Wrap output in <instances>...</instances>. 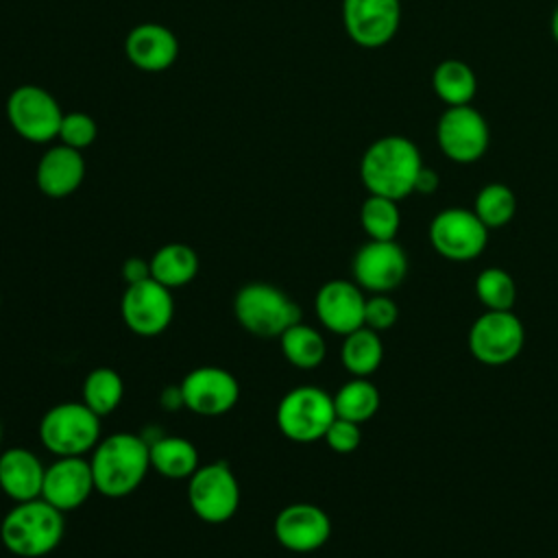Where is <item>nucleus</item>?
<instances>
[{
	"label": "nucleus",
	"mask_w": 558,
	"mask_h": 558,
	"mask_svg": "<svg viewBox=\"0 0 558 558\" xmlns=\"http://www.w3.org/2000/svg\"><path fill=\"white\" fill-rule=\"evenodd\" d=\"M418 146L405 135H384L368 144L360 159V179L368 194L401 201L414 194L423 168Z\"/></svg>",
	"instance_id": "f257e3e1"
},
{
	"label": "nucleus",
	"mask_w": 558,
	"mask_h": 558,
	"mask_svg": "<svg viewBox=\"0 0 558 558\" xmlns=\"http://www.w3.org/2000/svg\"><path fill=\"white\" fill-rule=\"evenodd\" d=\"M89 466L96 493L113 499L126 497L144 482L150 469L148 440L131 432L111 434L98 440Z\"/></svg>",
	"instance_id": "f03ea898"
},
{
	"label": "nucleus",
	"mask_w": 558,
	"mask_h": 558,
	"mask_svg": "<svg viewBox=\"0 0 558 558\" xmlns=\"http://www.w3.org/2000/svg\"><path fill=\"white\" fill-rule=\"evenodd\" d=\"M63 532V512L41 497L15 501L0 523V541L4 549L20 558H41L54 551Z\"/></svg>",
	"instance_id": "7ed1b4c3"
},
{
	"label": "nucleus",
	"mask_w": 558,
	"mask_h": 558,
	"mask_svg": "<svg viewBox=\"0 0 558 558\" xmlns=\"http://www.w3.org/2000/svg\"><path fill=\"white\" fill-rule=\"evenodd\" d=\"M235 320L257 338H279L301 323L299 305L279 288L262 281L246 283L233 299Z\"/></svg>",
	"instance_id": "20e7f679"
},
{
	"label": "nucleus",
	"mask_w": 558,
	"mask_h": 558,
	"mask_svg": "<svg viewBox=\"0 0 558 558\" xmlns=\"http://www.w3.org/2000/svg\"><path fill=\"white\" fill-rule=\"evenodd\" d=\"M39 440L57 458L83 456L100 440V416L83 401L57 403L39 421Z\"/></svg>",
	"instance_id": "39448f33"
},
{
	"label": "nucleus",
	"mask_w": 558,
	"mask_h": 558,
	"mask_svg": "<svg viewBox=\"0 0 558 558\" xmlns=\"http://www.w3.org/2000/svg\"><path fill=\"white\" fill-rule=\"evenodd\" d=\"M333 418V397L318 386H296L277 405V427L294 442L320 440Z\"/></svg>",
	"instance_id": "423d86ee"
},
{
	"label": "nucleus",
	"mask_w": 558,
	"mask_h": 558,
	"mask_svg": "<svg viewBox=\"0 0 558 558\" xmlns=\"http://www.w3.org/2000/svg\"><path fill=\"white\" fill-rule=\"evenodd\" d=\"M187 501L205 523L233 519L240 506V484L231 466L225 460L201 464L187 480Z\"/></svg>",
	"instance_id": "0eeeda50"
},
{
	"label": "nucleus",
	"mask_w": 558,
	"mask_h": 558,
	"mask_svg": "<svg viewBox=\"0 0 558 558\" xmlns=\"http://www.w3.org/2000/svg\"><path fill=\"white\" fill-rule=\"evenodd\" d=\"M488 227L466 207L440 209L427 229L434 251L451 262H471L480 257L488 244Z\"/></svg>",
	"instance_id": "6e6552de"
},
{
	"label": "nucleus",
	"mask_w": 558,
	"mask_h": 558,
	"mask_svg": "<svg viewBox=\"0 0 558 558\" xmlns=\"http://www.w3.org/2000/svg\"><path fill=\"white\" fill-rule=\"evenodd\" d=\"M436 142L449 161L473 163L486 155L490 129L473 105L447 107L436 122Z\"/></svg>",
	"instance_id": "1a4fd4ad"
},
{
	"label": "nucleus",
	"mask_w": 558,
	"mask_h": 558,
	"mask_svg": "<svg viewBox=\"0 0 558 558\" xmlns=\"http://www.w3.org/2000/svg\"><path fill=\"white\" fill-rule=\"evenodd\" d=\"M525 344V329L512 310H486L469 329V349L486 366L512 362Z\"/></svg>",
	"instance_id": "9d476101"
},
{
	"label": "nucleus",
	"mask_w": 558,
	"mask_h": 558,
	"mask_svg": "<svg viewBox=\"0 0 558 558\" xmlns=\"http://www.w3.org/2000/svg\"><path fill=\"white\" fill-rule=\"evenodd\" d=\"M7 118L22 140L46 144L57 137L63 111L48 89L39 85H20L7 98Z\"/></svg>",
	"instance_id": "9b49d317"
},
{
	"label": "nucleus",
	"mask_w": 558,
	"mask_h": 558,
	"mask_svg": "<svg viewBox=\"0 0 558 558\" xmlns=\"http://www.w3.org/2000/svg\"><path fill=\"white\" fill-rule=\"evenodd\" d=\"M120 314L124 325L137 336H157L168 329L174 316V299L170 288L161 286L153 277L126 286Z\"/></svg>",
	"instance_id": "f8f14e48"
},
{
	"label": "nucleus",
	"mask_w": 558,
	"mask_h": 558,
	"mask_svg": "<svg viewBox=\"0 0 558 558\" xmlns=\"http://www.w3.org/2000/svg\"><path fill=\"white\" fill-rule=\"evenodd\" d=\"M355 283L371 294H388L408 275L405 251L395 240H368L351 264Z\"/></svg>",
	"instance_id": "ddd939ff"
},
{
	"label": "nucleus",
	"mask_w": 558,
	"mask_h": 558,
	"mask_svg": "<svg viewBox=\"0 0 558 558\" xmlns=\"http://www.w3.org/2000/svg\"><path fill=\"white\" fill-rule=\"evenodd\" d=\"M342 24L353 44L381 48L401 26V0H342Z\"/></svg>",
	"instance_id": "4468645a"
},
{
	"label": "nucleus",
	"mask_w": 558,
	"mask_h": 558,
	"mask_svg": "<svg viewBox=\"0 0 558 558\" xmlns=\"http://www.w3.org/2000/svg\"><path fill=\"white\" fill-rule=\"evenodd\" d=\"M183 405L201 416H220L240 399L235 375L220 366H196L179 384Z\"/></svg>",
	"instance_id": "2eb2a0df"
},
{
	"label": "nucleus",
	"mask_w": 558,
	"mask_h": 558,
	"mask_svg": "<svg viewBox=\"0 0 558 558\" xmlns=\"http://www.w3.org/2000/svg\"><path fill=\"white\" fill-rule=\"evenodd\" d=\"M275 538L281 547L294 554H310L320 549L331 536L329 514L305 501L290 504L275 517Z\"/></svg>",
	"instance_id": "dca6fc26"
},
{
	"label": "nucleus",
	"mask_w": 558,
	"mask_h": 558,
	"mask_svg": "<svg viewBox=\"0 0 558 558\" xmlns=\"http://www.w3.org/2000/svg\"><path fill=\"white\" fill-rule=\"evenodd\" d=\"M364 290L355 281L331 279L314 296V310L325 329L347 336L364 327Z\"/></svg>",
	"instance_id": "f3484780"
},
{
	"label": "nucleus",
	"mask_w": 558,
	"mask_h": 558,
	"mask_svg": "<svg viewBox=\"0 0 558 558\" xmlns=\"http://www.w3.org/2000/svg\"><path fill=\"white\" fill-rule=\"evenodd\" d=\"M94 490L92 466L89 460H83V456L57 458L50 466H46L41 499L57 510L68 512L83 506Z\"/></svg>",
	"instance_id": "a211bd4d"
},
{
	"label": "nucleus",
	"mask_w": 558,
	"mask_h": 558,
	"mask_svg": "<svg viewBox=\"0 0 558 558\" xmlns=\"http://www.w3.org/2000/svg\"><path fill=\"white\" fill-rule=\"evenodd\" d=\"M124 54L142 72H163L179 57V39L168 26L144 22L129 31Z\"/></svg>",
	"instance_id": "6ab92c4d"
},
{
	"label": "nucleus",
	"mask_w": 558,
	"mask_h": 558,
	"mask_svg": "<svg viewBox=\"0 0 558 558\" xmlns=\"http://www.w3.org/2000/svg\"><path fill=\"white\" fill-rule=\"evenodd\" d=\"M85 179V159L81 150L65 144L48 148L35 168V183L41 194L50 198H65L74 194Z\"/></svg>",
	"instance_id": "aec40b11"
},
{
	"label": "nucleus",
	"mask_w": 558,
	"mask_h": 558,
	"mask_svg": "<svg viewBox=\"0 0 558 558\" xmlns=\"http://www.w3.org/2000/svg\"><path fill=\"white\" fill-rule=\"evenodd\" d=\"M46 466L24 447H9L0 453V488L13 501L41 497Z\"/></svg>",
	"instance_id": "412c9836"
},
{
	"label": "nucleus",
	"mask_w": 558,
	"mask_h": 558,
	"mask_svg": "<svg viewBox=\"0 0 558 558\" xmlns=\"http://www.w3.org/2000/svg\"><path fill=\"white\" fill-rule=\"evenodd\" d=\"M150 469L168 480H190L201 466L196 447L183 436H159L148 440Z\"/></svg>",
	"instance_id": "4be33fe9"
},
{
	"label": "nucleus",
	"mask_w": 558,
	"mask_h": 558,
	"mask_svg": "<svg viewBox=\"0 0 558 558\" xmlns=\"http://www.w3.org/2000/svg\"><path fill=\"white\" fill-rule=\"evenodd\" d=\"M148 264H150V277L170 290L187 286L198 272L196 251L181 242H170L159 246L148 259Z\"/></svg>",
	"instance_id": "5701e85b"
},
{
	"label": "nucleus",
	"mask_w": 558,
	"mask_h": 558,
	"mask_svg": "<svg viewBox=\"0 0 558 558\" xmlns=\"http://www.w3.org/2000/svg\"><path fill=\"white\" fill-rule=\"evenodd\" d=\"M432 89L447 107L471 105L477 94V76L469 63L445 59L432 72Z\"/></svg>",
	"instance_id": "b1692460"
},
{
	"label": "nucleus",
	"mask_w": 558,
	"mask_h": 558,
	"mask_svg": "<svg viewBox=\"0 0 558 558\" xmlns=\"http://www.w3.org/2000/svg\"><path fill=\"white\" fill-rule=\"evenodd\" d=\"M340 360L353 377H368L371 373H375L384 360V344L379 340V331L364 325L347 333L340 347Z\"/></svg>",
	"instance_id": "393cba45"
},
{
	"label": "nucleus",
	"mask_w": 558,
	"mask_h": 558,
	"mask_svg": "<svg viewBox=\"0 0 558 558\" xmlns=\"http://www.w3.org/2000/svg\"><path fill=\"white\" fill-rule=\"evenodd\" d=\"M279 349L292 366L303 368V371L320 366L327 355L325 338L320 336L318 329H314L305 323H296V325L288 327L279 336Z\"/></svg>",
	"instance_id": "a878e982"
},
{
	"label": "nucleus",
	"mask_w": 558,
	"mask_h": 558,
	"mask_svg": "<svg viewBox=\"0 0 558 558\" xmlns=\"http://www.w3.org/2000/svg\"><path fill=\"white\" fill-rule=\"evenodd\" d=\"M379 401L381 399H379L377 386L366 377L349 379L333 395L336 416L360 423V425L375 416V412L379 410Z\"/></svg>",
	"instance_id": "bb28decb"
},
{
	"label": "nucleus",
	"mask_w": 558,
	"mask_h": 558,
	"mask_svg": "<svg viewBox=\"0 0 558 558\" xmlns=\"http://www.w3.org/2000/svg\"><path fill=\"white\" fill-rule=\"evenodd\" d=\"M124 397V381L118 371L109 366H98L85 375L83 381V403L96 412L100 418L116 412Z\"/></svg>",
	"instance_id": "cd10ccee"
},
{
	"label": "nucleus",
	"mask_w": 558,
	"mask_h": 558,
	"mask_svg": "<svg viewBox=\"0 0 558 558\" xmlns=\"http://www.w3.org/2000/svg\"><path fill=\"white\" fill-rule=\"evenodd\" d=\"M399 201L368 194L360 207V225L371 240H395L401 227Z\"/></svg>",
	"instance_id": "c85d7f7f"
},
{
	"label": "nucleus",
	"mask_w": 558,
	"mask_h": 558,
	"mask_svg": "<svg viewBox=\"0 0 558 558\" xmlns=\"http://www.w3.org/2000/svg\"><path fill=\"white\" fill-rule=\"evenodd\" d=\"M473 211L488 229L506 227L514 218L517 196L506 183H486L475 196Z\"/></svg>",
	"instance_id": "c756f323"
},
{
	"label": "nucleus",
	"mask_w": 558,
	"mask_h": 558,
	"mask_svg": "<svg viewBox=\"0 0 558 558\" xmlns=\"http://www.w3.org/2000/svg\"><path fill=\"white\" fill-rule=\"evenodd\" d=\"M475 294L486 310H512L517 301V286L510 272L490 266L477 275Z\"/></svg>",
	"instance_id": "7c9ffc66"
},
{
	"label": "nucleus",
	"mask_w": 558,
	"mask_h": 558,
	"mask_svg": "<svg viewBox=\"0 0 558 558\" xmlns=\"http://www.w3.org/2000/svg\"><path fill=\"white\" fill-rule=\"evenodd\" d=\"M96 135H98V126H96V120L89 113L70 111V113H63V118H61L57 140H59V144L83 150V148L94 144Z\"/></svg>",
	"instance_id": "2f4dec72"
},
{
	"label": "nucleus",
	"mask_w": 558,
	"mask_h": 558,
	"mask_svg": "<svg viewBox=\"0 0 558 558\" xmlns=\"http://www.w3.org/2000/svg\"><path fill=\"white\" fill-rule=\"evenodd\" d=\"M323 440L327 442V447L336 453H351L360 447L362 442V429H360V423H353V421H347V418H340L336 416L331 421V425L327 427Z\"/></svg>",
	"instance_id": "473e14b6"
},
{
	"label": "nucleus",
	"mask_w": 558,
	"mask_h": 558,
	"mask_svg": "<svg viewBox=\"0 0 558 558\" xmlns=\"http://www.w3.org/2000/svg\"><path fill=\"white\" fill-rule=\"evenodd\" d=\"M399 318V307L388 294H373L364 305V325L375 331L390 329Z\"/></svg>",
	"instance_id": "72a5a7b5"
},
{
	"label": "nucleus",
	"mask_w": 558,
	"mask_h": 558,
	"mask_svg": "<svg viewBox=\"0 0 558 558\" xmlns=\"http://www.w3.org/2000/svg\"><path fill=\"white\" fill-rule=\"evenodd\" d=\"M150 277V264L142 257H129L124 264H122V279L126 281V286L131 283H140L144 279Z\"/></svg>",
	"instance_id": "f704fd0d"
},
{
	"label": "nucleus",
	"mask_w": 558,
	"mask_h": 558,
	"mask_svg": "<svg viewBox=\"0 0 558 558\" xmlns=\"http://www.w3.org/2000/svg\"><path fill=\"white\" fill-rule=\"evenodd\" d=\"M438 183H440V179H438V172L434 170V168H429V166H423L421 168V172H418V177H416V183H414V192H418V194H434L436 190H438Z\"/></svg>",
	"instance_id": "c9c22d12"
},
{
	"label": "nucleus",
	"mask_w": 558,
	"mask_h": 558,
	"mask_svg": "<svg viewBox=\"0 0 558 558\" xmlns=\"http://www.w3.org/2000/svg\"><path fill=\"white\" fill-rule=\"evenodd\" d=\"M161 401H163V405H166L168 410H177V408H181V405H183V399H181V390H179V386H170V388H166V390H163V395H161Z\"/></svg>",
	"instance_id": "e433bc0d"
},
{
	"label": "nucleus",
	"mask_w": 558,
	"mask_h": 558,
	"mask_svg": "<svg viewBox=\"0 0 558 558\" xmlns=\"http://www.w3.org/2000/svg\"><path fill=\"white\" fill-rule=\"evenodd\" d=\"M549 31H551V37H554V41L558 44V4H556V9H554V13H551V20H549Z\"/></svg>",
	"instance_id": "4c0bfd02"
},
{
	"label": "nucleus",
	"mask_w": 558,
	"mask_h": 558,
	"mask_svg": "<svg viewBox=\"0 0 558 558\" xmlns=\"http://www.w3.org/2000/svg\"><path fill=\"white\" fill-rule=\"evenodd\" d=\"M0 442H2V423H0Z\"/></svg>",
	"instance_id": "58836bf2"
}]
</instances>
